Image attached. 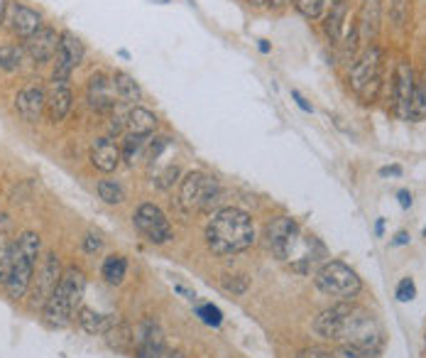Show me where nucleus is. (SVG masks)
Returning a JSON list of instances; mask_svg holds the SVG:
<instances>
[{
  "mask_svg": "<svg viewBox=\"0 0 426 358\" xmlns=\"http://www.w3.org/2000/svg\"><path fill=\"white\" fill-rule=\"evenodd\" d=\"M223 288L233 295H243L245 290H248V278H245V275H235V278H230L228 275V278L223 280Z\"/></svg>",
  "mask_w": 426,
  "mask_h": 358,
  "instance_id": "obj_38",
  "label": "nucleus"
},
{
  "mask_svg": "<svg viewBox=\"0 0 426 358\" xmlns=\"http://www.w3.org/2000/svg\"><path fill=\"white\" fill-rule=\"evenodd\" d=\"M218 202H220V187L206 172H199V170L189 172V175L182 179V187H179V206L187 214L211 211Z\"/></svg>",
  "mask_w": 426,
  "mask_h": 358,
  "instance_id": "obj_7",
  "label": "nucleus"
},
{
  "mask_svg": "<svg viewBox=\"0 0 426 358\" xmlns=\"http://www.w3.org/2000/svg\"><path fill=\"white\" fill-rule=\"evenodd\" d=\"M157 116L152 111L142 109V106H132L125 113V128L132 135H152L157 130Z\"/></svg>",
  "mask_w": 426,
  "mask_h": 358,
  "instance_id": "obj_21",
  "label": "nucleus"
},
{
  "mask_svg": "<svg viewBox=\"0 0 426 358\" xmlns=\"http://www.w3.org/2000/svg\"><path fill=\"white\" fill-rule=\"evenodd\" d=\"M294 8L299 10L301 18L319 20L323 15V0H294Z\"/></svg>",
  "mask_w": 426,
  "mask_h": 358,
  "instance_id": "obj_34",
  "label": "nucleus"
},
{
  "mask_svg": "<svg viewBox=\"0 0 426 358\" xmlns=\"http://www.w3.org/2000/svg\"><path fill=\"white\" fill-rule=\"evenodd\" d=\"M253 8H263V5H270V0H248Z\"/></svg>",
  "mask_w": 426,
  "mask_h": 358,
  "instance_id": "obj_50",
  "label": "nucleus"
},
{
  "mask_svg": "<svg viewBox=\"0 0 426 358\" xmlns=\"http://www.w3.org/2000/svg\"><path fill=\"white\" fill-rule=\"evenodd\" d=\"M135 334V356L137 358H167L164 334L155 319H145L132 329Z\"/></svg>",
  "mask_w": 426,
  "mask_h": 358,
  "instance_id": "obj_12",
  "label": "nucleus"
},
{
  "mask_svg": "<svg viewBox=\"0 0 426 358\" xmlns=\"http://www.w3.org/2000/svg\"><path fill=\"white\" fill-rule=\"evenodd\" d=\"M333 358H377V354H372V351L356 349V346H341V349H336Z\"/></svg>",
  "mask_w": 426,
  "mask_h": 358,
  "instance_id": "obj_37",
  "label": "nucleus"
},
{
  "mask_svg": "<svg viewBox=\"0 0 426 358\" xmlns=\"http://www.w3.org/2000/svg\"><path fill=\"white\" fill-rule=\"evenodd\" d=\"M96 189H99V197L104 199L106 204H111V206H118V204L125 202V192H123L120 184L113 182V179H101Z\"/></svg>",
  "mask_w": 426,
  "mask_h": 358,
  "instance_id": "obj_32",
  "label": "nucleus"
},
{
  "mask_svg": "<svg viewBox=\"0 0 426 358\" xmlns=\"http://www.w3.org/2000/svg\"><path fill=\"white\" fill-rule=\"evenodd\" d=\"M167 358H184V354H182V351H169Z\"/></svg>",
  "mask_w": 426,
  "mask_h": 358,
  "instance_id": "obj_52",
  "label": "nucleus"
},
{
  "mask_svg": "<svg viewBox=\"0 0 426 358\" xmlns=\"http://www.w3.org/2000/svg\"><path fill=\"white\" fill-rule=\"evenodd\" d=\"M101 245H104V240H101L99 233H86V238H84V250H86V253H91V255L99 253Z\"/></svg>",
  "mask_w": 426,
  "mask_h": 358,
  "instance_id": "obj_40",
  "label": "nucleus"
},
{
  "mask_svg": "<svg viewBox=\"0 0 426 358\" xmlns=\"http://www.w3.org/2000/svg\"><path fill=\"white\" fill-rule=\"evenodd\" d=\"M10 263H13V255H10V245L8 248L0 250V285L8 283V275H10Z\"/></svg>",
  "mask_w": 426,
  "mask_h": 358,
  "instance_id": "obj_39",
  "label": "nucleus"
},
{
  "mask_svg": "<svg viewBox=\"0 0 426 358\" xmlns=\"http://www.w3.org/2000/svg\"><path fill=\"white\" fill-rule=\"evenodd\" d=\"M39 250H42V240L35 231H25L15 243H10L13 263H10V275L8 283H5V292H8L10 300H23L30 292Z\"/></svg>",
  "mask_w": 426,
  "mask_h": 358,
  "instance_id": "obj_3",
  "label": "nucleus"
},
{
  "mask_svg": "<svg viewBox=\"0 0 426 358\" xmlns=\"http://www.w3.org/2000/svg\"><path fill=\"white\" fill-rule=\"evenodd\" d=\"M414 86H417V74H414L409 59H399L397 69H394V116L399 121H409V111H412L414 99Z\"/></svg>",
  "mask_w": 426,
  "mask_h": 358,
  "instance_id": "obj_10",
  "label": "nucleus"
},
{
  "mask_svg": "<svg viewBox=\"0 0 426 358\" xmlns=\"http://www.w3.org/2000/svg\"><path fill=\"white\" fill-rule=\"evenodd\" d=\"M84 290H86L84 270H79L76 265L66 268L64 273H61V280L52 292V297H49L47 304L42 307L44 321H47L49 326H56V329L69 326L76 314V309H79L81 300H84Z\"/></svg>",
  "mask_w": 426,
  "mask_h": 358,
  "instance_id": "obj_2",
  "label": "nucleus"
},
{
  "mask_svg": "<svg viewBox=\"0 0 426 358\" xmlns=\"http://www.w3.org/2000/svg\"><path fill=\"white\" fill-rule=\"evenodd\" d=\"M382 61L384 52L377 44L365 47V52L356 59L348 74V84H351L353 94L363 101V104H372L377 99L380 89H382Z\"/></svg>",
  "mask_w": 426,
  "mask_h": 358,
  "instance_id": "obj_5",
  "label": "nucleus"
},
{
  "mask_svg": "<svg viewBox=\"0 0 426 358\" xmlns=\"http://www.w3.org/2000/svg\"><path fill=\"white\" fill-rule=\"evenodd\" d=\"M299 358H333V354H326L321 349H306Z\"/></svg>",
  "mask_w": 426,
  "mask_h": 358,
  "instance_id": "obj_43",
  "label": "nucleus"
},
{
  "mask_svg": "<svg viewBox=\"0 0 426 358\" xmlns=\"http://www.w3.org/2000/svg\"><path fill=\"white\" fill-rule=\"evenodd\" d=\"M348 302H341V304L331 307V309L321 311L314 321V331L321 336V339H328V341H336V334H338V326H341V316L346 311Z\"/></svg>",
  "mask_w": 426,
  "mask_h": 358,
  "instance_id": "obj_24",
  "label": "nucleus"
},
{
  "mask_svg": "<svg viewBox=\"0 0 426 358\" xmlns=\"http://www.w3.org/2000/svg\"><path fill=\"white\" fill-rule=\"evenodd\" d=\"M76 316H79V324L84 326L89 334H96V336H104L111 326H115L118 321H120L115 314H99V311L89 309V307H79Z\"/></svg>",
  "mask_w": 426,
  "mask_h": 358,
  "instance_id": "obj_23",
  "label": "nucleus"
},
{
  "mask_svg": "<svg viewBox=\"0 0 426 358\" xmlns=\"http://www.w3.org/2000/svg\"><path fill=\"white\" fill-rule=\"evenodd\" d=\"M174 290H177L179 295H184V297H187V300H194V297H196V295H194V292H189V290L184 288V285H174Z\"/></svg>",
  "mask_w": 426,
  "mask_h": 358,
  "instance_id": "obj_47",
  "label": "nucleus"
},
{
  "mask_svg": "<svg viewBox=\"0 0 426 358\" xmlns=\"http://www.w3.org/2000/svg\"><path fill=\"white\" fill-rule=\"evenodd\" d=\"M382 233H384V218H377V223H375V236L382 238Z\"/></svg>",
  "mask_w": 426,
  "mask_h": 358,
  "instance_id": "obj_48",
  "label": "nucleus"
},
{
  "mask_svg": "<svg viewBox=\"0 0 426 358\" xmlns=\"http://www.w3.org/2000/svg\"><path fill=\"white\" fill-rule=\"evenodd\" d=\"M296 221L294 218H289V216H277V218H272L270 223H267V243H270V250L275 255H280V250H282V245L287 243V238L292 236V233L296 231Z\"/></svg>",
  "mask_w": 426,
  "mask_h": 358,
  "instance_id": "obj_22",
  "label": "nucleus"
},
{
  "mask_svg": "<svg viewBox=\"0 0 426 358\" xmlns=\"http://www.w3.org/2000/svg\"><path fill=\"white\" fill-rule=\"evenodd\" d=\"M260 52H263V54L270 52V44H267V39H260Z\"/></svg>",
  "mask_w": 426,
  "mask_h": 358,
  "instance_id": "obj_51",
  "label": "nucleus"
},
{
  "mask_svg": "<svg viewBox=\"0 0 426 358\" xmlns=\"http://www.w3.org/2000/svg\"><path fill=\"white\" fill-rule=\"evenodd\" d=\"M255 240V226L253 218L243 209L225 206L213 214V218L206 226V243L215 255H235L243 250L253 248Z\"/></svg>",
  "mask_w": 426,
  "mask_h": 358,
  "instance_id": "obj_1",
  "label": "nucleus"
},
{
  "mask_svg": "<svg viewBox=\"0 0 426 358\" xmlns=\"http://www.w3.org/2000/svg\"><path fill=\"white\" fill-rule=\"evenodd\" d=\"M292 99H294V104L299 106V109L304 111V113H314V109H311V104H309V101L304 99V96H301V91L292 89Z\"/></svg>",
  "mask_w": 426,
  "mask_h": 358,
  "instance_id": "obj_41",
  "label": "nucleus"
},
{
  "mask_svg": "<svg viewBox=\"0 0 426 358\" xmlns=\"http://www.w3.org/2000/svg\"><path fill=\"white\" fill-rule=\"evenodd\" d=\"M397 199H399V206H402V209H409V206H412V194H409L407 189H399V192H397Z\"/></svg>",
  "mask_w": 426,
  "mask_h": 358,
  "instance_id": "obj_42",
  "label": "nucleus"
},
{
  "mask_svg": "<svg viewBox=\"0 0 426 358\" xmlns=\"http://www.w3.org/2000/svg\"><path fill=\"white\" fill-rule=\"evenodd\" d=\"M5 23L10 25V30H13L15 37H20L25 42V39H30L39 27H42V15H39L35 8H30V5L10 0Z\"/></svg>",
  "mask_w": 426,
  "mask_h": 358,
  "instance_id": "obj_13",
  "label": "nucleus"
},
{
  "mask_svg": "<svg viewBox=\"0 0 426 358\" xmlns=\"http://www.w3.org/2000/svg\"><path fill=\"white\" fill-rule=\"evenodd\" d=\"M86 99H89V106L96 113H111V111H115L118 94L113 89L111 76L101 74V71L91 74L89 86H86Z\"/></svg>",
  "mask_w": 426,
  "mask_h": 358,
  "instance_id": "obj_15",
  "label": "nucleus"
},
{
  "mask_svg": "<svg viewBox=\"0 0 426 358\" xmlns=\"http://www.w3.org/2000/svg\"><path fill=\"white\" fill-rule=\"evenodd\" d=\"M399 175H402V167H399V165L382 167V170H380V177H399Z\"/></svg>",
  "mask_w": 426,
  "mask_h": 358,
  "instance_id": "obj_44",
  "label": "nucleus"
},
{
  "mask_svg": "<svg viewBox=\"0 0 426 358\" xmlns=\"http://www.w3.org/2000/svg\"><path fill=\"white\" fill-rule=\"evenodd\" d=\"M150 140H152V135H132V132H127L125 140H123V145H120L123 160H125L127 165H135V162L145 155L147 147H150Z\"/></svg>",
  "mask_w": 426,
  "mask_h": 358,
  "instance_id": "obj_27",
  "label": "nucleus"
},
{
  "mask_svg": "<svg viewBox=\"0 0 426 358\" xmlns=\"http://www.w3.org/2000/svg\"><path fill=\"white\" fill-rule=\"evenodd\" d=\"M346 25H348V3H346V0H341V3L333 5V8L323 15V32H326L328 42L341 44Z\"/></svg>",
  "mask_w": 426,
  "mask_h": 358,
  "instance_id": "obj_20",
  "label": "nucleus"
},
{
  "mask_svg": "<svg viewBox=\"0 0 426 358\" xmlns=\"http://www.w3.org/2000/svg\"><path fill=\"white\" fill-rule=\"evenodd\" d=\"M104 339L118 354H127V351H132V346H135V334H132V329L125 321H118L115 326H111L104 334Z\"/></svg>",
  "mask_w": 426,
  "mask_h": 358,
  "instance_id": "obj_26",
  "label": "nucleus"
},
{
  "mask_svg": "<svg viewBox=\"0 0 426 358\" xmlns=\"http://www.w3.org/2000/svg\"><path fill=\"white\" fill-rule=\"evenodd\" d=\"M47 109V91L39 84H30L15 96V111L25 123H37Z\"/></svg>",
  "mask_w": 426,
  "mask_h": 358,
  "instance_id": "obj_16",
  "label": "nucleus"
},
{
  "mask_svg": "<svg viewBox=\"0 0 426 358\" xmlns=\"http://www.w3.org/2000/svg\"><path fill=\"white\" fill-rule=\"evenodd\" d=\"M125 273H127V260L123 255H108L104 260L101 275L106 278L108 285H120L125 280Z\"/></svg>",
  "mask_w": 426,
  "mask_h": 358,
  "instance_id": "obj_28",
  "label": "nucleus"
},
{
  "mask_svg": "<svg viewBox=\"0 0 426 358\" xmlns=\"http://www.w3.org/2000/svg\"><path fill=\"white\" fill-rule=\"evenodd\" d=\"M8 5H10V0H0V27H3L5 18H8Z\"/></svg>",
  "mask_w": 426,
  "mask_h": 358,
  "instance_id": "obj_46",
  "label": "nucleus"
},
{
  "mask_svg": "<svg viewBox=\"0 0 426 358\" xmlns=\"http://www.w3.org/2000/svg\"><path fill=\"white\" fill-rule=\"evenodd\" d=\"M132 221H135V228L142 233L150 243L155 245H162L167 243L169 238H172V223H169V218L164 216V211L160 206H155V204L145 202L137 206L135 216H132Z\"/></svg>",
  "mask_w": 426,
  "mask_h": 358,
  "instance_id": "obj_8",
  "label": "nucleus"
},
{
  "mask_svg": "<svg viewBox=\"0 0 426 358\" xmlns=\"http://www.w3.org/2000/svg\"><path fill=\"white\" fill-rule=\"evenodd\" d=\"M316 288L321 290L328 297H336L341 302H351L358 297V292L363 290L361 278L356 275V270L351 265L341 263V260H328L316 270L314 278Z\"/></svg>",
  "mask_w": 426,
  "mask_h": 358,
  "instance_id": "obj_6",
  "label": "nucleus"
},
{
  "mask_svg": "<svg viewBox=\"0 0 426 358\" xmlns=\"http://www.w3.org/2000/svg\"><path fill=\"white\" fill-rule=\"evenodd\" d=\"M111 81H113V89H115V94H118V101H123V104H135V101L142 99L140 84H137L127 71H115V74L111 76Z\"/></svg>",
  "mask_w": 426,
  "mask_h": 358,
  "instance_id": "obj_25",
  "label": "nucleus"
},
{
  "mask_svg": "<svg viewBox=\"0 0 426 358\" xmlns=\"http://www.w3.org/2000/svg\"><path fill=\"white\" fill-rule=\"evenodd\" d=\"M422 236H424V238H426V226H424V231H422Z\"/></svg>",
  "mask_w": 426,
  "mask_h": 358,
  "instance_id": "obj_53",
  "label": "nucleus"
},
{
  "mask_svg": "<svg viewBox=\"0 0 426 358\" xmlns=\"http://www.w3.org/2000/svg\"><path fill=\"white\" fill-rule=\"evenodd\" d=\"M23 49L35 64H47L56 57V49H59V35H56L54 27L49 25H42L37 32L30 39L23 42Z\"/></svg>",
  "mask_w": 426,
  "mask_h": 358,
  "instance_id": "obj_14",
  "label": "nucleus"
},
{
  "mask_svg": "<svg viewBox=\"0 0 426 358\" xmlns=\"http://www.w3.org/2000/svg\"><path fill=\"white\" fill-rule=\"evenodd\" d=\"M23 59H25V49L20 44H3L0 47V69L13 74L23 66Z\"/></svg>",
  "mask_w": 426,
  "mask_h": 358,
  "instance_id": "obj_31",
  "label": "nucleus"
},
{
  "mask_svg": "<svg viewBox=\"0 0 426 358\" xmlns=\"http://www.w3.org/2000/svg\"><path fill=\"white\" fill-rule=\"evenodd\" d=\"M336 341H341L343 346H356V349L377 354L384 344V334L382 326L377 324V319H375L370 311L363 309V307L348 304L341 316Z\"/></svg>",
  "mask_w": 426,
  "mask_h": 358,
  "instance_id": "obj_4",
  "label": "nucleus"
},
{
  "mask_svg": "<svg viewBox=\"0 0 426 358\" xmlns=\"http://www.w3.org/2000/svg\"><path fill=\"white\" fill-rule=\"evenodd\" d=\"M409 243V233L407 231H399L397 236H394V240H392V245L397 248V245H407Z\"/></svg>",
  "mask_w": 426,
  "mask_h": 358,
  "instance_id": "obj_45",
  "label": "nucleus"
},
{
  "mask_svg": "<svg viewBox=\"0 0 426 358\" xmlns=\"http://www.w3.org/2000/svg\"><path fill=\"white\" fill-rule=\"evenodd\" d=\"M424 118H426V61L422 76H419L417 86H414L412 111H409V121H424Z\"/></svg>",
  "mask_w": 426,
  "mask_h": 358,
  "instance_id": "obj_30",
  "label": "nucleus"
},
{
  "mask_svg": "<svg viewBox=\"0 0 426 358\" xmlns=\"http://www.w3.org/2000/svg\"><path fill=\"white\" fill-rule=\"evenodd\" d=\"M61 273H64V270H61V265H59V258H56L54 253L44 255L42 268H39L37 278H35V285H30V295H32L30 304H32V307H44V304H47V300L52 297L56 285H59Z\"/></svg>",
  "mask_w": 426,
  "mask_h": 358,
  "instance_id": "obj_11",
  "label": "nucleus"
},
{
  "mask_svg": "<svg viewBox=\"0 0 426 358\" xmlns=\"http://www.w3.org/2000/svg\"><path fill=\"white\" fill-rule=\"evenodd\" d=\"M196 316L208 326H220L223 324V311L215 304H199L196 307Z\"/></svg>",
  "mask_w": 426,
  "mask_h": 358,
  "instance_id": "obj_35",
  "label": "nucleus"
},
{
  "mask_svg": "<svg viewBox=\"0 0 426 358\" xmlns=\"http://www.w3.org/2000/svg\"><path fill=\"white\" fill-rule=\"evenodd\" d=\"M289 3H294V0H270V5H275V8H284Z\"/></svg>",
  "mask_w": 426,
  "mask_h": 358,
  "instance_id": "obj_49",
  "label": "nucleus"
},
{
  "mask_svg": "<svg viewBox=\"0 0 426 358\" xmlns=\"http://www.w3.org/2000/svg\"><path fill=\"white\" fill-rule=\"evenodd\" d=\"M84 57H86V47L74 32L64 30L59 32V49H56V66H54V74L52 79L54 81H69L71 71L76 66L84 64Z\"/></svg>",
  "mask_w": 426,
  "mask_h": 358,
  "instance_id": "obj_9",
  "label": "nucleus"
},
{
  "mask_svg": "<svg viewBox=\"0 0 426 358\" xmlns=\"http://www.w3.org/2000/svg\"><path fill=\"white\" fill-rule=\"evenodd\" d=\"M44 91H47V109H44V113H47V118L52 123H61L66 116H69L71 104H74L69 81L52 79V84H49Z\"/></svg>",
  "mask_w": 426,
  "mask_h": 358,
  "instance_id": "obj_18",
  "label": "nucleus"
},
{
  "mask_svg": "<svg viewBox=\"0 0 426 358\" xmlns=\"http://www.w3.org/2000/svg\"><path fill=\"white\" fill-rule=\"evenodd\" d=\"M394 297H397V302H404V304L417 297V285H414V280L412 278L399 280L397 290H394Z\"/></svg>",
  "mask_w": 426,
  "mask_h": 358,
  "instance_id": "obj_36",
  "label": "nucleus"
},
{
  "mask_svg": "<svg viewBox=\"0 0 426 358\" xmlns=\"http://www.w3.org/2000/svg\"><path fill=\"white\" fill-rule=\"evenodd\" d=\"M123 162V152H120V145H115L111 135L106 137H99L94 140L91 145V165L96 167L99 172H115Z\"/></svg>",
  "mask_w": 426,
  "mask_h": 358,
  "instance_id": "obj_19",
  "label": "nucleus"
},
{
  "mask_svg": "<svg viewBox=\"0 0 426 358\" xmlns=\"http://www.w3.org/2000/svg\"><path fill=\"white\" fill-rule=\"evenodd\" d=\"M389 23L394 30H407L412 23V3L409 0H389Z\"/></svg>",
  "mask_w": 426,
  "mask_h": 358,
  "instance_id": "obj_29",
  "label": "nucleus"
},
{
  "mask_svg": "<svg viewBox=\"0 0 426 358\" xmlns=\"http://www.w3.org/2000/svg\"><path fill=\"white\" fill-rule=\"evenodd\" d=\"M150 177H152V184H155V187L169 189V187H174V182L179 179V165L177 162H169V165L160 167V170L150 172Z\"/></svg>",
  "mask_w": 426,
  "mask_h": 358,
  "instance_id": "obj_33",
  "label": "nucleus"
},
{
  "mask_svg": "<svg viewBox=\"0 0 426 358\" xmlns=\"http://www.w3.org/2000/svg\"><path fill=\"white\" fill-rule=\"evenodd\" d=\"M380 23H382V5H380V0H363L361 10H358L356 30L358 39L365 47H370L375 37L380 35Z\"/></svg>",
  "mask_w": 426,
  "mask_h": 358,
  "instance_id": "obj_17",
  "label": "nucleus"
}]
</instances>
